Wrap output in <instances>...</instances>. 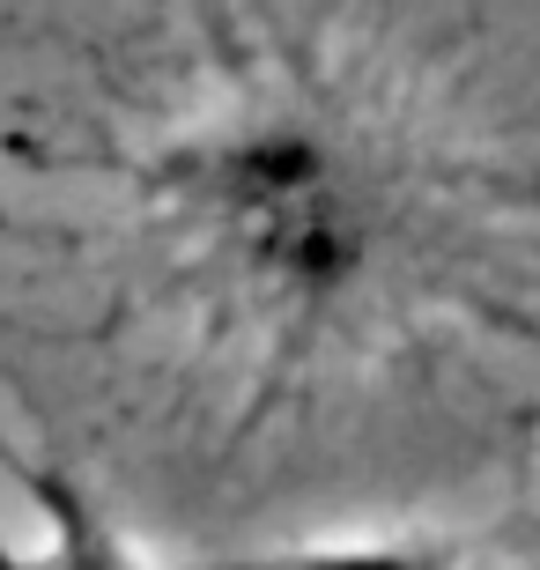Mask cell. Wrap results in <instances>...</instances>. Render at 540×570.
Masks as SVG:
<instances>
[{
	"label": "cell",
	"mask_w": 540,
	"mask_h": 570,
	"mask_svg": "<svg viewBox=\"0 0 540 570\" xmlns=\"http://www.w3.org/2000/svg\"><path fill=\"white\" fill-rule=\"evenodd\" d=\"M237 230H245L252 259L296 296L348 289V282L363 275V245H371V237H363V208L348 200L341 178L296 193V200H274V208H259V215H237Z\"/></svg>",
	"instance_id": "6da1fadb"
},
{
	"label": "cell",
	"mask_w": 540,
	"mask_h": 570,
	"mask_svg": "<svg viewBox=\"0 0 540 570\" xmlns=\"http://www.w3.org/2000/svg\"><path fill=\"white\" fill-rule=\"evenodd\" d=\"M296 570H436V563L400 556V549H326V556H312V563H296Z\"/></svg>",
	"instance_id": "7a4b0ae2"
},
{
	"label": "cell",
	"mask_w": 540,
	"mask_h": 570,
	"mask_svg": "<svg viewBox=\"0 0 540 570\" xmlns=\"http://www.w3.org/2000/svg\"><path fill=\"white\" fill-rule=\"evenodd\" d=\"M45 570H119V563H97V556H67V563H45Z\"/></svg>",
	"instance_id": "3957f363"
}]
</instances>
